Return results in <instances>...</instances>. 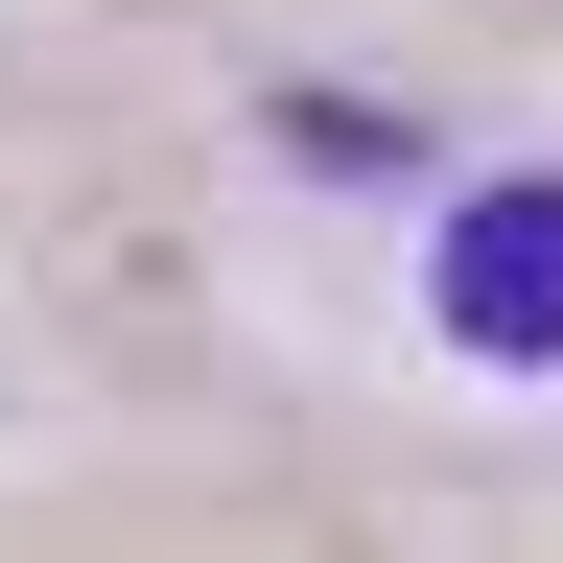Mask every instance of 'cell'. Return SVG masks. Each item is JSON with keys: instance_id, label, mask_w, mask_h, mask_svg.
I'll return each instance as SVG.
<instances>
[{"instance_id": "cell-1", "label": "cell", "mask_w": 563, "mask_h": 563, "mask_svg": "<svg viewBox=\"0 0 563 563\" xmlns=\"http://www.w3.org/2000/svg\"><path fill=\"white\" fill-rule=\"evenodd\" d=\"M422 306H446V352H493V376H563V165H493L446 211V258H422Z\"/></svg>"}]
</instances>
